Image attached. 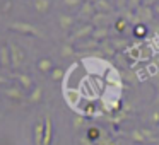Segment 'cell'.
Returning a JSON list of instances; mask_svg holds the SVG:
<instances>
[{"label": "cell", "mask_w": 159, "mask_h": 145, "mask_svg": "<svg viewBox=\"0 0 159 145\" xmlns=\"http://www.w3.org/2000/svg\"><path fill=\"white\" fill-rule=\"evenodd\" d=\"M9 48H11V67L12 68H19V67L24 63V60H26L24 51H22L17 45H14V43L9 45Z\"/></svg>", "instance_id": "cell-1"}, {"label": "cell", "mask_w": 159, "mask_h": 145, "mask_svg": "<svg viewBox=\"0 0 159 145\" xmlns=\"http://www.w3.org/2000/svg\"><path fill=\"white\" fill-rule=\"evenodd\" d=\"M11 29H12V31H16V33H22V34H33V36H38L39 34L38 29H34L31 24H28V22H12Z\"/></svg>", "instance_id": "cell-2"}, {"label": "cell", "mask_w": 159, "mask_h": 145, "mask_svg": "<svg viewBox=\"0 0 159 145\" xmlns=\"http://www.w3.org/2000/svg\"><path fill=\"white\" fill-rule=\"evenodd\" d=\"M0 67L2 68L11 67V48L7 45H0Z\"/></svg>", "instance_id": "cell-3"}, {"label": "cell", "mask_w": 159, "mask_h": 145, "mask_svg": "<svg viewBox=\"0 0 159 145\" xmlns=\"http://www.w3.org/2000/svg\"><path fill=\"white\" fill-rule=\"evenodd\" d=\"M4 94L7 97H11V99H14V101H21L22 97H24V92H22L21 87H11V89H5Z\"/></svg>", "instance_id": "cell-4"}, {"label": "cell", "mask_w": 159, "mask_h": 145, "mask_svg": "<svg viewBox=\"0 0 159 145\" xmlns=\"http://www.w3.org/2000/svg\"><path fill=\"white\" fill-rule=\"evenodd\" d=\"M50 118H46L45 123V137H43V145H50V140H52V123H50Z\"/></svg>", "instance_id": "cell-5"}, {"label": "cell", "mask_w": 159, "mask_h": 145, "mask_svg": "<svg viewBox=\"0 0 159 145\" xmlns=\"http://www.w3.org/2000/svg\"><path fill=\"white\" fill-rule=\"evenodd\" d=\"M14 79H17V80H19V86L24 87V89H29V87H31V79H29L28 75H22V73H16Z\"/></svg>", "instance_id": "cell-6"}, {"label": "cell", "mask_w": 159, "mask_h": 145, "mask_svg": "<svg viewBox=\"0 0 159 145\" xmlns=\"http://www.w3.org/2000/svg\"><path fill=\"white\" fill-rule=\"evenodd\" d=\"M34 142L36 145H43V137H45V131H43V125H36L34 128Z\"/></svg>", "instance_id": "cell-7"}, {"label": "cell", "mask_w": 159, "mask_h": 145, "mask_svg": "<svg viewBox=\"0 0 159 145\" xmlns=\"http://www.w3.org/2000/svg\"><path fill=\"white\" fill-rule=\"evenodd\" d=\"M34 5H36V9H38L39 12H46V11H48L50 2H48V0H36Z\"/></svg>", "instance_id": "cell-8"}, {"label": "cell", "mask_w": 159, "mask_h": 145, "mask_svg": "<svg viewBox=\"0 0 159 145\" xmlns=\"http://www.w3.org/2000/svg\"><path fill=\"white\" fill-rule=\"evenodd\" d=\"M38 67H39V70H43V72H45V70H50V67H52V62H50V60H39L38 62Z\"/></svg>", "instance_id": "cell-9"}, {"label": "cell", "mask_w": 159, "mask_h": 145, "mask_svg": "<svg viewBox=\"0 0 159 145\" xmlns=\"http://www.w3.org/2000/svg\"><path fill=\"white\" fill-rule=\"evenodd\" d=\"M39 97H41V89H36L34 92L31 94V97H29V99H31V103H34V101H38Z\"/></svg>", "instance_id": "cell-10"}, {"label": "cell", "mask_w": 159, "mask_h": 145, "mask_svg": "<svg viewBox=\"0 0 159 145\" xmlns=\"http://www.w3.org/2000/svg\"><path fill=\"white\" fill-rule=\"evenodd\" d=\"M60 75H62V72H60V70H55V72H53V77H55V79H58Z\"/></svg>", "instance_id": "cell-11"}, {"label": "cell", "mask_w": 159, "mask_h": 145, "mask_svg": "<svg viewBox=\"0 0 159 145\" xmlns=\"http://www.w3.org/2000/svg\"><path fill=\"white\" fill-rule=\"evenodd\" d=\"M5 82H9V80H7V77H4V75H0V84H5Z\"/></svg>", "instance_id": "cell-12"}, {"label": "cell", "mask_w": 159, "mask_h": 145, "mask_svg": "<svg viewBox=\"0 0 159 145\" xmlns=\"http://www.w3.org/2000/svg\"><path fill=\"white\" fill-rule=\"evenodd\" d=\"M0 41H2V36H0Z\"/></svg>", "instance_id": "cell-13"}]
</instances>
